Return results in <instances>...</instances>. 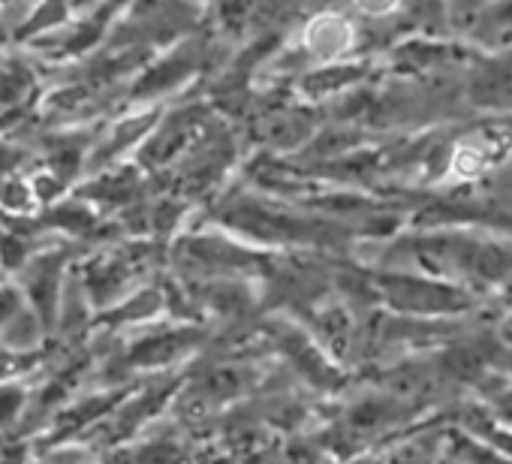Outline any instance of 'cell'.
<instances>
[{
    "instance_id": "1",
    "label": "cell",
    "mask_w": 512,
    "mask_h": 464,
    "mask_svg": "<svg viewBox=\"0 0 512 464\" xmlns=\"http://www.w3.org/2000/svg\"><path fill=\"white\" fill-rule=\"evenodd\" d=\"M76 260V248L73 245H49L40 248L28 266L16 275L28 305L37 311V317L43 320V326L49 329V335L58 329V317H61V305H64V293H67V275L70 266Z\"/></svg>"
},
{
    "instance_id": "2",
    "label": "cell",
    "mask_w": 512,
    "mask_h": 464,
    "mask_svg": "<svg viewBox=\"0 0 512 464\" xmlns=\"http://www.w3.org/2000/svg\"><path fill=\"white\" fill-rule=\"evenodd\" d=\"M124 7H133V0H97L94 10L73 19L61 31L34 40V49H43L52 61H85L97 52V46L112 37V25L124 13Z\"/></svg>"
},
{
    "instance_id": "3",
    "label": "cell",
    "mask_w": 512,
    "mask_h": 464,
    "mask_svg": "<svg viewBox=\"0 0 512 464\" xmlns=\"http://www.w3.org/2000/svg\"><path fill=\"white\" fill-rule=\"evenodd\" d=\"M100 139V130L88 127H55L40 136V151H43V169L58 175L70 190L76 178L88 172V157Z\"/></svg>"
},
{
    "instance_id": "4",
    "label": "cell",
    "mask_w": 512,
    "mask_h": 464,
    "mask_svg": "<svg viewBox=\"0 0 512 464\" xmlns=\"http://www.w3.org/2000/svg\"><path fill=\"white\" fill-rule=\"evenodd\" d=\"M160 124V109H142V112H130L124 118H118L115 124H109L106 133H100L91 157H88V172H103L109 166H115L127 151H133L136 145H145V139L154 133V127Z\"/></svg>"
},
{
    "instance_id": "5",
    "label": "cell",
    "mask_w": 512,
    "mask_h": 464,
    "mask_svg": "<svg viewBox=\"0 0 512 464\" xmlns=\"http://www.w3.org/2000/svg\"><path fill=\"white\" fill-rule=\"evenodd\" d=\"M199 67V46L184 43L178 49H172L169 55L157 58L154 64H145L142 73L133 79L127 97L133 103H148L157 100L169 91H175L181 82H187V76Z\"/></svg>"
},
{
    "instance_id": "6",
    "label": "cell",
    "mask_w": 512,
    "mask_h": 464,
    "mask_svg": "<svg viewBox=\"0 0 512 464\" xmlns=\"http://www.w3.org/2000/svg\"><path fill=\"white\" fill-rule=\"evenodd\" d=\"M76 196H82L91 205H103V208H121L130 205L139 193V169L136 166H109L103 172L88 175L85 184H79L73 190Z\"/></svg>"
},
{
    "instance_id": "7",
    "label": "cell",
    "mask_w": 512,
    "mask_h": 464,
    "mask_svg": "<svg viewBox=\"0 0 512 464\" xmlns=\"http://www.w3.org/2000/svg\"><path fill=\"white\" fill-rule=\"evenodd\" d=\"M190 341H193V332H187V329L148 335V338L136 341V344L121 356V368H124V371H136V368L163 365V362L175 359L178 353H184Z\"/></svg>"
},
{
    "instance_id": "8",
    "label": "cell",
    "mask_w": 512,
    "mask_h": 464,
    "mask_svg": "<svg viewBox=\"0 0 512 464\" xmlns=\"http://www.w3.org/2000/svg\"><path fill=\"white\" fill-rule=\"evenodd\" d=\"M73 0H34L25 13V22L16 31V46H31L40 37H49L73 22Z\"/></svg>"
},
{
    "instance_id": "9",
    "label": "cell",
    "mask_w": 512,
    "mask_h": 464,
    "mask_svg": "<svg viewBox=\"0 0 512 464\" xmlns=\"http://www.w3.org/2000/svg\"><path fill=\"white\" fill-rule=\"evenodd\" d=\"M37 100V73L25 58L0 52V112Z\"/></svg>"
},
{
    "instance_id": "10",
    "label": "cell",
    "mask_w": 512,
    "mask_h": 464,
    "mask_svg": "<svg viewBox=\"0 0 512 464\" xmlns=\"http://www.w3.org/2000/svg\"><path fill=\"white\" fill-rule=\"evenodd\" d=\"M163 308V296L157 290H139L133 296H124L121 302H115L112 308L100 311L97 323L100 326H124V323H142L148 317H154Z\"/></svg>"
},
{
    "instance_id": "11",
    "label": "cell",
    "mask_w": 512,
    "mask_h": 464,
    "mask_svg": "<svg viewBox=\"0 0 512 464\" xmlns=\"http://www.w3.org/2000/svg\"><path fill=\"white\" fill-rule=\"evenodd\" d=\"M31 398H34V392H31L28 380L0 383V434H10L28 422Z\"/></svg>"
},
{
    "instance_id": "12",
    "label": "cell",
    "mask_w": 512,
    "mask_h": 464,
    "mask_svg": "<svg viewBox=\"0 0 512 464\" xmlns=\"http://www.w3.org/2000/svg\"><path fill=\"white\" fill-rule=\"evenodd\" d=\"M25 308H28V299L19 284H10V281L0 284V329H4L10 320H16Z\"/></svg>"
},
{
    "instance_id": "13",
    "label": "cell",
    "mask_w": 512,
    "mask_h": 464,
    "mask_svg": "<svg viewBox=\"0 0 512 464\" xmlns=\"http://www.w3.org/2000/svg\"><path fill=\"white\" fill-rule=\"evenodd\" d=\"M350 4L356 7V13L368 16L371 22H383L389 16H401L407 7V0H350Z\"/></svg>"
},
{
    "instance_id": "14",
    "label": "cell",
    "mask_w": 512,
    "mask_h": 464,
    "mask_svg": "<svg viewBox=\"0 0 512 464\" xmlns=\"http://www.w3.org/2000/svg\"><path fill=\"white\" fill-rule=\"evenodd\" d=\"M34 443L28 434H13L0 443V464H31Z\"/></svg>"
},
{
    "instance_id": "15",
    "label": "cell",
    "mask_w": 512,
    "mask_h": 464,
    "mask_svg": "<svg viewBox=\"0 0 512 464\" xmlns=\"http://www.w3.org/2000/svg\"><path fill=\"white\" fill-rule=\"evenodd\" d=\"M28 160V148L13 142L10 136H0V178L16 175Z\"/></svg>"
},
{
    "instance_id": "16",
    "label": "cell",
    "mask_w": 512,
    "mask_h": 464,
    "mask_svg": "<svg viewBox=\"0 0 512 464\" xmlns=\"http://www.w3.org/2000/svg\"><path fill=\"white\" fill-rule=\"evenodd\" d=\"M13 7H16V4H13ZM13 7H0V52H4L7 46H16V31H19L22 22H13V19H10Z\"/></svg>"
},
{
    "instance_id": "17",
    "label": "cell",
    "mask_w": 512,
    "mask_h": 464,
    "mask_svg": "<svg viewBox=\"0 0 512 464\" xmlns=\"http://www.w3.org/2000/svg\"><path fill=\"white\" fill-rule=\"evenodd\" d=\"M494 190H497V196H503L506 202L512 199V163H506V166L494 175Z\"/></svg>"
},
{
    "instance_id": "18",
    "label": "cell",
    "mask_w": 512,
    "mask_h": 464,
    "mask_svg": "<svg viewBox=\"0 0 512 464\" xmlns=\"http://www.w3.org/2000/svg\"><path fill=\"white\" fill-rule=\"evenodd\" d=\"M506 296H512V281H509V287H506Z\"/></svg>"
}]
</instances>
